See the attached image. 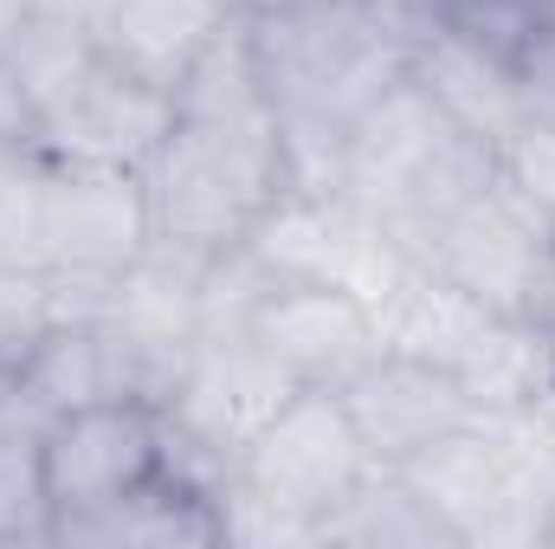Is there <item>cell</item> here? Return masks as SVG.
<instances>
[{
    "instance_id": "1",
    "label": "cell",
    "mask_w": 555,
    "mask_h": 549,
    "mask_svg": "<svg viewBox=\"0 0 555 549\" xmlns=\"http://www.w3.org/2000/svg\"><path fill=\"white\" fill-rule=\"evenodd\" d=\"M155 246L175 259H233L259 220L291 194L284 117L259 85L246 13L207 46V59L175 91V124L149 155Z\"/></svg>"
},
{
    "instance_id": "2",
    "label": "cell",
    "mask_w": 555,
    "mask_h": 549,
    "mask_svg": "<svg viewBox=\"0 0 555 549\" xmlns=\"http://www.w3.org/2000/svg\"><path fill=\"white\" fill-rule=\"evenodd\" d=\"M491 181V149L465 137L420 85L414 72H401L349 130L336 155V188L375 214V227L395 240V253L420 266L439 220L472 201Z\"/></svg>"
},
{
    "instance_id": "3",
    "label": "cell",
    "mask_w": 555,
    "mask_h": 549,
    "mask_svg": "<svg viewBox=\"0 0 555 549\" xmlns=\"http://www.w3.org/2000/svg\"><path fill=\"white\" fill-rule=\"evenodd\" d=\"M375 472L382 465L336 388H291L259 420V433L240 446L233 491L278 511L284 524H297L317 544V524L336 518Z\"/></svg>"
},
{
    "instance_id": "4",
    "label": "cell",
    "mask_w": 555,
    "mask_h": 549,
    "mask_svg": "<svg viewBox=\"0 0 555 549\" xmlns=\"http://www.w3.org/2000/svg\"><path fill=\"white\" fill-rule=\"evenodd\" d=\"M395 478L452 531V544H485L511 531H543V511H555L550 485L537 472L530 433L517 413H478L459 433L433 439Z\"/></svg>"
},
{
    "instance_id": "5",
    "label": "cell",
    "mask_w": 555,
    "mask_h": 549,
    "mask_svg": "<svg viewBox=\"0 0 555 549\" xmlns=\"http://www.w3.org/2000/svg\"><path fill=\"white\" fill-rule=\"evenodd\" d=\"M155 478H162V408L142 395L52 413L33 439V491L46 511V537L130 505Z\"/></svg>"
},
{
    "instance_id": "6",
    "label": "cell",
    "mask_w": 555,
    "mask_h": 549,
    "mask_svg": "<svg viewBox=\"0 0 555 549\" xmlns=\"http://www.w3.org/2000/svg\"><path fill=\"white\" fill-rule=\"evenodd\" d=\"M420 266L504 323H537L555 284V233L491 162V181L439 220Z\"/></svg>"
},
{
    "instance_id": "7",
    "label": "cell",
    "mask_w": 555,
    "mask_h": 549,
    "mask_svg": "<svg viewBox=\"0 0 555 549\" xmlns=\"http://www.w3.org/2000/svg\"><path fill=\"white\" fill-rule=\"evenodd\" d=\"M246 266V259H240ZM253 278V297L227 317L240 323L259 356L272 362L291 388H349L369 362H382L388 330H382V304L349 291V284H304V278Z\"/></svg>"
},
{
    "instance_id": "8",
    "label": "cell",
    "mask_w": 555,
    "mask_h": 549,
    "mask_svg": "<svg viewBox=\"0 0 555 549\" xmlns=\"http://www.w3.org/2000/svg\"><path fill=\"white\" fill-rule=\"evenodd\" d=\"M343 401H349V413H356V426H362V439H369L382 472L408 465L433 439H446L465 420H478L472 388L446 362H426V356H408V349H382V362H369L343 388Z\"/></svg>"
},
{
    "instance_id": "9",
    "label": "cell",
    "mask_w": 555,
    "mask_h": 549,
    "mask_svg": "<svg viewBox=\"0 0 555 549\" xmlns=\"http://www.w3.org/2000/svg\"><path fill=\"white\" fill-rule=\"evenodd\" d=\"M240 13H246L240 0H104L85 33L111 72L175 98Z\"/></svg>"
},
{
    "instance_id": "10",
    "label": "cell",
    "mask_w": 555,
    "mask_h": 549,
    "mask_svg": "<svg viewBox=\"0 0 555 549\" xmlns=\"http://www.w3.org/2000/svg\"><path fill=\"white\" fill-rule=\"evenodd\" d=\"M175 124V98L149 91L137 78L111 72L104 59L85 65V78L65 91V104L46 117L39 149L46 155H72V162H117V168H149V155L162 149Z\"/></svg>"
},
{
    "instance_id": "11",
    "label": "cell",
    "mask_w": 555,
    "mask_h": 549,
    "mask_svg": "<svg viewBox=\"0 0 555 549\" xmlns=\"http://www.w3.org/2000/svg\"><path fill=\"white\" fill-rule=\"evenodd\" d=\"M408 72L426 85V98H433L465 137L485 142V149L537 104L524 65H511L504 52H491V46L452 33V26H433V33L420 39L414 59H408Z\"/></svg>"
},
{
    "instance_id": "12",
    "label": "cell",
    "mask_w": 555,
    "mask_h": 549,
    "mask_svg": "<svg viewBox=\"0 0 555 549\" xmlns=\"http://www.w3.org/2000/svg\"><path fill=\"white\" fill-rule=\"evenodd\" d=\"M317 544H452V531L395 472H375L336 518L317 524Z\"/></svg>"
},
{
    "instance_id": "13",
    "label": "cell",
    "mask_w": 555,
    "mask_h": 549,
    "mask_svg": "<svg viewBox=\"0 0 555 549\" xmlns=\"http://www.w3.org/2000/svg\"><path fill=\"white\" fill-rule=\"evenodd\" d=\"M491 162H498V175L537 207V220L555 233V111L530 104L504 137L491 142Z\"/></svg>"
},
{
    "instance_id": "14",
    "label": "cell",
    "mask_w": 555,
    "mask_h": 549,
    "mask_svg": "<svg viewBox=\"0 0 555 549\" xmlns=\"http://www.w3.org/2000/svg\"><path fill=\"white\" fill-rule=\"evenodd\" d=\"M369 7V20L388 33V39H401V46H420L433 26H439V0H362Z\"/></svg>"
},
{
    "instance_id": "15",
    "label": "cell",
    "mask_w": 555,
    "mask_h": 549,
    "mask_svg": "<svg viewBox=\"0 0 555 549\" xmlns=\"http://www.w3.org/2000/svg\"><path fill=\"white\" fill-rule=\"evenodd\" d=\"M524 78H530L537 104H543V111H555V39H537V46H530V59H524Z\"/></svg>"
},
{
    "instance_id": "16",
    "label": "cell",
    "mask_w": 555,
    "mask_h": 549,
    "mask_svg": "<svg viewBox=\"0 0 555 549\" xmlns=\"http://www.w3.org/2000/svg\"><path fill=\"white\" fill-rule=\"evenodd\" d=\"M26 330H0V401L13 395V382H20V356H26Z\"/></svg>"
},
{
    "instance_id": "17",
    "label": "cell",
    "mask_w": 555,
    "mask_h": 549,
    "mask_svg": "<svg viewBox=\"0 0 555 549\" xmlns=\"http://www.w3.org/2000/svg\"><path fill=\"white\" fill-rule=\"evenodd\" d=\"M537 349H543V369H550V388H555V284H550V297H543V310H537Z\"/></svg>"
},
{
    "instance_id": "18",
    "label": "cell",
    "mask_w": 555,
    "mask_h": 549,
    "mask_svg": "<svg viewBox=\"0 0 555 549\" xmlns=\"http://www.w3.org/2000/svg\"><path fill=\"white\" fill-rule=\"evenodd\" d=\"M530 7V26H537V39H555V0H524Z\"/></svg>"
},
{
    "instance_id": "19",
    "label": "cell",
    "mask_w": 555,
    "mask_h": 549,
    "mask_svg": "<svg viewBox=\"0 0 555 549\" xmlns=\"http://www.w3.org/2000/svg\"><path fill=\"white\" fill-rule=\"evenodd\" d=\"M240 7H259V0H240Z\"/></svg>"
},
{
    "instance_id": "20",
    "label": "cell",
    "mask_w": 555,
    "mask_h": 549,
    "mask_svg": "<svg viewBox=\"0 0 555 549\" xmlns=\"http://www.w3.org/2000/svg\"><path fill=\"white\" fill-rule=\"evenodd\" d=\"M0 162H7V149H0Z\"/></svg>"
}]
</instances>
